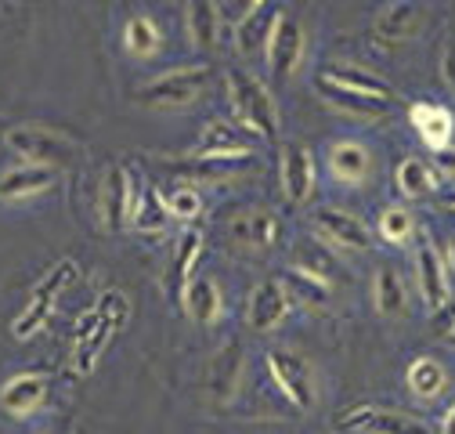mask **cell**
<instances>
[{
    "instance_id": "cell-1",
    "label": "cell",
    "mask_w": 455,
    "mask_h": 434,
    "mask_svg": "<svg viewBox=\"0 0 455 434\" xmlns=\"http://www.w3.org/2000/svg\"><path fill=\"white\" fill-rule=\"evenodd\" d=\"M124 318H127V297L116 293V290L101 293L98 304H94L87 315H80L76 334H73V369H76L80 376H87V373L94 369L101 348H105V344L112 341V334H116L120 326H124Z\"/></svg>"
},
{
    "instance_id": "cell-2",
    "label": "cell",
    "mask_w": 455,
    "mask_h": 434,
    "mask_svg": "<svg viewBox=\"0 0 455 434\" xmlns=\"http://www.w3.org/2000/svg\"><path fill=\"white\" fill-rule=\"evenodd\" d=\"M228 98H232L235 124L243 131H250L260 141H275L278 138V105H275L271 91L257 76H250L243 69H232L228 73Z\"/></svg>"
},
{
    "instance_id": "cell-3",
    "label": "cell",
    "mask_w": 455,
    "mask_h": 434,
    "mask_svg": "<svg viewBox=\"0 0 455 434\" xmlns=\"http://www.w3.org/2000/svg\"><path fill=\"white\" fill-rule=\"evenodd\" d=\"M4 141L12 145L15 156H22L29 163H40V167H54V171L69 167V163L80 156V145L73 138H66L54 127H40V124L12 127V131H4Z\"/></svg>"
},
{
    "instance_id": "cell-4",
    "label": "cell",
    "mask_w": 455,
    "mask_h": 434,
    "mask_svg": "<svg viewBox=\"0 0 455 434\" xmlns=\"http://www.w3.org/2000/svg\"><path fill=\"white\" fill-rule=\"evenodd\" d=\"M213 69L210 66H185V69H170L163 76H156L152 84H145L138 91V101L152 105V108H185L196 105L203 98V91L210 87Z\"/></svg>"
},
{
    "instance_id": "cell-5",
    "label": "cell",
    "mask_w": 455,
    "mask_h": 434,
    "mask_svg": "<svg viewBox=\"0 0 455 434\" xmlns=\"http://www.w3.org/2000/svg\"><path fill=\"white\" fill-rule=\"evenodd\" d=\"M73 279H76V264H73V261L54 264L47 276L36 283L29 304H26V308L19 311V318L12 322V334H15L19 341H29L33 334H40V330H44V322H47L51 311H54V301L62 297V290H66Z\"/></svg>"
},
{
    "instance_id": "cell-6",
    "label": "cell",
    "mask_w": 455,
    "mask_h": 434,
    "mask_svg": "<svg viewBox=\"0 0 455 434\" xmlns=\"http://www.w3.org/2000/svg\"><path fill=\"white\" fill-rule=\"evenodd\" d=\"M134 196H138V181L127 167L112 163L105 171V181H101V192H98V217L105 232H124L127 221H131V206H134Z\"/></svg>"
},
{
    "instance_id": "cell-7",
    "label": "cell",
    "mask_w": 455,
    "mask_h": 434,
    "mask_svg": "<svg viewBox=\"0 0 455 434\" xmlns=\"http://www.w3.org/2000/svg\"><path fill=\"white\" fill-rule=\"evenodd\" d=\"M304 47H307V36H304V26L290 15V12H278L275 19V29H271V40H267V69L275 73V80H290L300 62H304Z\"/></svg>"
},
{
    "instance_id": "cell-8",
    "label": "cell",
    "mask_w": 455,
    "mask_h": 434,
    "mask_svg": "<svg viewBox=\"0 0 455 434\" xmlns=\"http://www.w3.org/2000/svg\"><path fill=\"white\" fill-rule=\"evenodd\" d=\"M267 369H271V380L278 384V391L286 395L297 409L315 406V380H311V369L300 355L275 348V351H267Z\"/></svg>"
},
{
    "instance_id": "cell-9",
    "label": "cell",
    "mask_w": 455,
    "mask_h": 434,
    "mask_svg": "<svg viewBox=\"0 0 455 434\" xmlns=\"http://www.w3.org/2000/svg\"><path fill=\"white\" fill-rule=\"evenodd\" d=\"M257 141L250 131H243L239 124L228 120H210L203 127V138L192 152V159H253Z\"/></svg>"
},
{
    "instance_id": "cell-10",
    "label": "cell",
    "mask_w": 455,
    "mask_h": 434,
    "mask_svg": "<svg viewBox=\"0 0 455 434\" xmlns=\"http://www.w3.org/2000/svg\"><path fill=\"white\" fill-rule=\"evenodd\" d=\"M315 232L322 243H329L332 250H369L372 236L365 229L362 217L339 210V206H322L315 210Z\"/></svg>"
},
{
    "instance_id": "cell-11",
    "label": "cell",
    "mask_w": 455,
    "mask_h": 434,
    "mask_svg": "<svg viewBox=\"0 0 455 434\" xmlns=\"http://www.w3.org/2000/svg\"><path fill=\"white\" fill-rule=\"evenodd\" d=\"M336 427L339 430H365V434H434L419 416L376 409V406H362L355 413H344L336 420Z\"/></svg>"
},
{
    "instance_id": "cell-12",
    "label": "cell",
    "mask_w": 455,
    "mask_h": 434,
    "mask_svg": "<svg viewBox=\"0 0 455 434\" xmlns=\"http://www.w3.org/2000/svg\"><path fill=\"white\" fill-rule=\"evenodd\" d=\"M293 308V297L286 293V286H282V279H264L253 293H250V304H246V322H250V330L257 334H267L275 330V326L286 322Z\"/></svg>"
},
{
    "instance_id": "cell-13",
    "label": "cell",
    "mask_w": 455,
    "mask_h": 434,
    "mask_svg": "<svg viewBox=\"0 0 455 434\" xmlns=\"http://www.w3.org/2000/svg\"><path fill=\"white\" fill-rule=\"evenodd\" d=\"M282 192L293 206L307 203L315 192V156L300 141H290L282 149Z\"/></svg>"
},
{
    "instance_id": "cell-14",
    "label": "cell",
    "mask_w": 455,
    "mask_h": 434,
    "mask_svg": "<svg viewBox=\"0 0 455 434\" xmlns=\"http://www.w3.org/2000/svg\"><path fill=\"white\" fill-rule=\"evenodd\" d=\"M243 369H246V348L243 341H228L213 362H210V373H206V388L217 402H232L235 391H239V380H243Z\"/></svg>"
},
{
    "instance_id": "cell-15",
    "label": "cell",
    "mask_w": 455,
    "mask_h": 434,
    "mask_svg": "<svg viewBox=\"0 0 455 434\" xmlns=\"http://www.w3.org/2000/svg\"><path fill=\"white\" fill-rule=\"evenodd\" d=\"M315 91H318L332 108H339V113H351V117H362V120H379V117L390 113V101L372 98V94H362V91H351V87H344V84L329 80L325 73L315 80Z\"/></svg>"
},
{
    "instance_id": "cell-16",
    "label": "cell",
    "mask_w": 455,
    "mask_h": 434,
    "mask_svg": "<svg viewBox=\"0 0 455 434\" xmlns=\"http://www.w3.org/2000/svg\"><path fill=\"white\" fill-rule=\"evenodd\" d=\"M416 279H419L423 304L430 311H441L448 304V264H444V257L437 253L434 243H423L416 250Z\"/></svg>"
},
{
    "instance_id": "cell-17",
    "label": "cell",
    "mask_w": 455,
    "mask_h": 434,
    "mask_svg": "<svg viewBox=\"0 0 455 434\" xmlns=\"http://www.w3.org/2000/svg\"><path fill=\"white\" fill-rule=\"evenodd\" d=\"M47 376L40 373H19L0 388V409L8 416H33L47 402Z\"/></svg>"
},
{
    "instance_id": "cell-18",
    "label": "cell",
    "mask_w": 455,
    "mask_h": 434,
    "mask_svg": "<svg viewBox=\"0 0 455 434\" xmlns=\"http://www.w3.org/2000/svg\"><path fill=\"white\" fill-rule=\"evenodd\" d=\"M232 239L246 250H271L282 239V221L275 210H243L232 217Z\"/></svg>"
},
{
    "instance_id": "cell-19",
    "label": "cell",
    "mask_w": 455,
    "mask_h": 434,
    "mask_svg": "<svg viewBox=\"0 0 455 434\" xmlns=\"http://www.w3.org/2000/svg\"><path fill=\"white\" fill-rule=\"evenodd\" d=\"M325 163H329V174L336 181H344V185H362L369 178V171H372L369 149L362 141H351V138L332 141L329 152H325Z\"/></svg>"
},
{
    "instance_id": "cell-20",
    "label": "cell",
    "mask_w": 455,
    "mask_h": 434,
    "mask_svg": "<svg viewBox=\"0 0 455 434\" xmlns=\"http://www.w3.org/2000/svg\"><path fill=\"white\" fill-rule=\"evenodd\" d=\"M54 181H59V171H54V167H40V163H22V167H12L8 174H0V199H4V203L33 199V196L47 192Z\"/></svg>"
},
{
    "instance_id": "cell-21",
    "label": "cell",
    "mask_w": 455,
    "mask_h": 434,
    "mask_svg": "<svg viewBox=\"0 0 455 434\" xmlns=\"http://www.w3.org/2000/svg\"><path fill=\"white\" fill-rule=\"evenodd\" d=\"M419 26H423V12L412 4V0H397V4H390L376 15L372 36L383 40L387 47H394V44H405L409 36H416Z\"/></svg>"
},
{
    "instance_id": "cell-22",
    "label": "cell",
    "mask_w": 455,
    "mask_h": 434,
    "mask_svg": "<svg viewBox=\"0 0 455 434\" xmlns=\"http://www.w3.org/2000/svg\"><path fill=\"white\" fill-rule=\"evenodd\" d=\"M409 124L416 127V134L423 138L427 149H444L451 145V134H455V120L444 105H434V101H416L409 105Z\"/></svg>"
},
{
    "instance_id": "cell-23",
    "label": "cell",
    "mask_w": 455,
    "mask_h": 434,
    "mask_svg": "<svg viewBox=\"0 0 455 434\" xmlns=\"http://www.w3.org/2000/svg\"><path fill=\"white\" fill-rule=\"evenodd\" d=\"M293 268H300V271H307V276L322 279L325 286H332L336 279H344V264L336 261L332 246L322 243V239H300L293 246Z\"/></svg>"
},
{
    "instance_id": "cell-24",
    "label": "cell",
    "mask_w": 455,
    "mask_h": 434,
    "mask_svg": "<svg viewBox=\"0 0 455 434\" xmlns=\"http://www.w3.org/2000/svg\"><path fill=\"white\" fill-rule=\"evenodd\" d=\"M174 221L166 210V199L156 185H138V196H134V206H131V225L145 236H163L166 225Z\"/></svg>"
},
{
    "instance_id": "cell-25",
    "label": "cell",
    "mask_w": 455,
    "mask_h": 434,
    "mask_svg": "<svg viewBox=\"0 0 455 434\" xmlns=\"http://www.w3.org/2000/svg\"><path fill=\"white\" fill-rule=\"evenodd\" d=\"M181 301H185V311H188L199 326H213V322L220 318V311H224L220 286H217L210 276H196V279L185 286Z\"/></svg>"
},
{
    "instance_id": "cell-26",
    "label": "cell",
    "mask_w": 455,
    "mask_h": 434,
    "mask_svg": "<svg viewBox=\"0 0 455 434\" xmlns=\"http://www.w3.org/2000/svg\"><path fill=\"white\" fill-rule=\"evenodd\" d=\"M372 301H376V311L387 315V318H402L409 311V293H405L402 276H397V268H390V264L376 268Z\"/></svg>"
},
{
    "instance_id": "cell-27",
    "label": "cell",
    "mask_w": 455,
    "mask_h": 434,
    "mask_svg": "<svg viewBox=\"0 0 455 434\" xmlns=\"http://www.w3.org/2000/svg\"><path fill=\"white\" fill-rule=\"evenodd\" d=\"M405 384H409V391H412L416 398L430 402V398H441V395H444L448 373H444V366H441L437 358L419 355V358H412V366H409V373H405Z\"/></svg>"
},
{
    "instance_id": "cell-28",
    "label": "cell",
    "mask_w": 455,
    "mask_h": 434,
    "mask_svg": "<svg viewBox=\"0 0 455 434\" xmlns=\"http://www.w3.org/2000/svg\"><path fill=\"white\" fill-rule=\"evenodd\" d=\"M199 257H203V232L199 229H185V236L178 239L174 261H170V286H174V293H185V286L196 279Z\"/></svg>"
},
{
    "instance_id": "cell-29",
    "label": "cell",
    "mask_w": 455,
    "mask_h": 434,
    "mask_svg": "<svg viewBox=\"0 0 455 434\" xmlns=\"http://www.w3.org/2000/svg\"><path fill=\"white\" fill-rule=\"evenodd\" d=\"M437 171L430 167L427 159H416V156H409V159H402L397 163V171H394V185H397V192H402L405 199H423V196H430L434 189H437Z\"/></svg>"
},
{
    "instance_id": "cell-30",
    "label": "cell",
    "mask_w": 455,
    "mask_h": 434,
    "mask_svg": "<svg viewBox=\"0 0 455 434\" xmlns=\"http://www.w3.org/2000/svg\"><path fill=\"white\" fill-rule=\"evenodd\" d=\"M325 76H329V80H336V84H344V87H351V91H362V94H372V98L394 101V87H390L383 76H376V73H369V69H362V66L332 62V66H325Z\"/></svg>"
},
{
    "instance_id": "cell-31",
    "label": "cell",
    "mask_w": 455,
    "mask_h": 434,
    "mask_svg": "<svg viewBox=\"0 0 455 434\" xmlns=\"http://www.w3.org/2000/svg\"><path fill=\"white\" fill-rule=\"evenodd\" d=\"M188 36L199 51H213L220 36V15L213 0H188Z\"/></svg>"
},
{
    "instance_id": "cell-32",
    "label": "cell",
    "mask_w": 455,
    "mask_h": 434,
    "mask_svg": "<svg viewBox=\"0 0 455 434\" xmlns=\"http://www.w3.org/2000/svg\"><path fill=\"white\" fill-rule=\"evenodd\" d=\"M282 286H286V293L293 297V304H307V308H325L329 293H332V286H325L322 279L307 276V271H300L293 264L282 271Z\"/></svg>"
},
{
    "instance_id": "cell-33",
    "label": "cell",
    "mask_w": 455,
    "mask_h": 434,
    "mask_svg": "<svg viewBox=\"0 0 455 434\" xmlns=\"http://www.w3.org/2000/svg\"><path fill=\"white\" fill-rule=\"evenodd\" d=\"M275 19H278V12L275 8H257L253 15H246V19H239V51L243 54H257V51H264L267 47V40H271V29H275Z\"/></svg>"
},
{
    "instance_id": "cell-34",
    "label": "cell",
    "mask_w": 455,
    "mask_h": 434,
    "mask_svg": "<svg viewBox=\"0 0 455 434\" xmlns=\"http://www.w3.org/2000/svg\"><path fill=\"white\" fill-rule=\"evenodd\" d=\"M124 40H127L131 54H138V59H152V54L159 51V44H163V33L148 15H131V22L124 29Z\"/></svg>"
},
{
    "instance_id": "cell-35",
    "label": "cell",
    "mask_w": 455,
    "mask_h": 434,
    "mask_svg": "<svg viewBox=\"0 0 455 434\" xmlns=\"http://www.w3.org/2000/svg\"><path fill=\"white\" fill-rule=\"evenodd\" d=\"M416 236V213L409 210V206H387L383 213H379V239L383 243H390V246H402V243H409Z\"/></svg>"
},
{
    "instance_id": "cell-36",
    "label": "cell",
    "mask_w": 455,
    "mask_h": 434,
    "mask_svg": "<svg viewBox=\"0 0 455 434\" xmlns=\"http://www.w3.org/2000/svg\"><path fill=\"white\" fill-rule=\"evenodd\" d=\"M166 210L174 221H196L199 210H203V196L192 189V185H178V189H170L166 196Z\"/></svg>"
},
{
    "instance_id": "cell-37",
    "label": "cell",
    "mask_w": 455,
    "mask_h": 434,
    "mask_svg": "<svg viewBox=\"0 0 455 434\" xmlns=\"http://www.w3.org/2000/svg\"><path fill=\"white\" fill-rule=\"evenodd\" d=\"M430 167L437 171V178H448V181H455V145H444V149H437L434 152V163Z\"/></svg>"
},
{
    "instance_id": "cell-38",
    "label": "cell",
    "mask_w": 455,
    "mask_h": 434,
    "mask_svg": "<svg viewBox=\"0 0 455 434\" xmlns=\"http://www.w3.org/2000/svg\"><path fill=\"white\" fill-rule=\"evenodd\" d=\"M441 73H444V84L455 91V40L444 44V54H441Z\"/></svg>"
},
{
    "instance_id": "cell-39",
    "label": "cell",
    "mask_w": 455,
    "mask_h": 434,
    "mask_svg": "<svg viewBox=\"0 0 455 434\" xmlns=\"http://www.w3.org/2000/svg\"><path fill=\"white\" fill-rule=\"evenodd\" d=\"M264 4H267V0H235V15L246 19V15H253L257 8H264Z\"/></svg>"
},
{
    "instance_id": "cell-40",
    "label": "cell",
    "mask_w": 455,
    "mask_h": 434,
    "mask_svg": "<svg viewBox=\"0 0 455 434\" xmlns=\"http://www.w3.org/2000/svg\"><path fill=\"white\" fill-rule=\"evenodd\" d=\"M441 434H455V402H451L448 413L441 416Z\"/></svg>"
},
{
    "instance_id": "cell-41",
    "label": "cell",
    "mask_w": 455,
    "mask_h": 434,
    "mask_svg": "<svg viewBox=\"0 0 455 434\" xmlns=\"http://www.w3.org/2000/svg\"><path fill=\"white\" fill-rule=\"evenodd\" d=\"M448 261H451V268H455V239L448 243Z\"/></svg>"
},
{
    "instance_id": "cell-42",
    "label": "cell",
    "mask_w": 455,
    "mask_h": 434,
    "mask_svg": "<svg viewBox=\"0 0 455 434\" xmlns=\"http://www.w3.org/2000/svg\"><path fill=\"white\" fill-rule=\"evenodd\" d=\"M448 206H451V210H455V192H451V196H448Z\"/></svg>"
},
{
    "instance_id": "cell-43",
    "label": "cell",
    "mask_w": 455,
    "mask_h": 434,
    "mask_svg": "<svg viewBox=\"0 0 455 434\" xmlns=\"http://www.w3.org/2000/svg\"><path fill=\"white\" fill-rule=\"evenodd\" d=\"M44 434H54V430H44Z\"/></svg>"
}]
</instances>
